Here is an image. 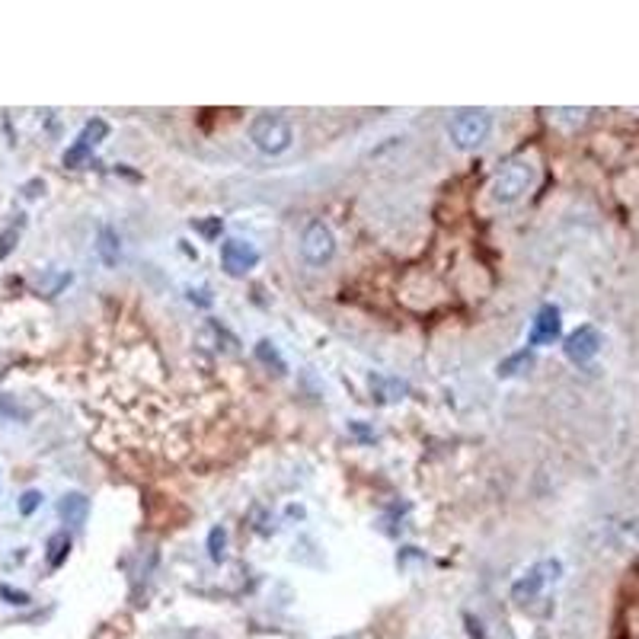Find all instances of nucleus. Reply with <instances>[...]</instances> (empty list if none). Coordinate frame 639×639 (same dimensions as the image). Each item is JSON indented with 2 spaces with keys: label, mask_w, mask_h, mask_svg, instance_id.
Instances as JSON below:
<instances>
[{
  "label": "nucleus",
  "mask_w": 639,
  "mask_h": 639,
  "mask_svg": "<svg viewBox=\"0 0 639 639\" xmlns=\"http://www.w3.org/2000/svg\"><path fill=\"white\" fill-rule=\"evenodd\" d=\"M250 141L269 157H279V153H285L291 147L294 132L288 125V119H281L279 113H260L250 122Z\"/></svg>",
  "instance_id": "nucleus-1"
},
{
  "label": "nucleus",
  "mask_w": 639,
  "mask_h": 639,
  "mask_svg": "<svg viewBox=\"0 0 639 639\" xmlns=\"http://www.w3.org/2000/svg\"><path fill=\"white\" fill-rule=\"evenodd\" d=\"M531 186H534L531 160H512V163H506V167L493 176L489 195H493V202H499V205H515Z\"/></svg>",
  "instance_id": "nucleus-2"
},
{
  "label": "nucleus",
  "mask_w": 639,
  "mask_h": 639,
  "mask_svg": "<svg viewBox=\"0 0 639 639\" xmlns=\"http://www.w3.org/2000/svg\"><path fill=\"white\" fill-rule=\"evenodd\" d=\"M489 119L487 109H460L451 119V141L460 147V151H470V147H479L489 134Z\"/></svg>",
  "instance_id": "nucleus-3"
},
{
  "label": "nucleus",
  "mask_w": 639,
  "mask_h": 639,
  "mask_svg": "<svg viewBox=\"0 0 639 639\" xmlns=\"http://www.w3.org/2000/svg\"><path fill=\"white\" fill-rule=\"evenodd\" d=\"M300 256H304L310 266H327L336 256V237L323 221H310L300 237Z\"/></svg>",
  "instance_id": "nucleus-4"
},
{
  "label": "nucleus",
  "mask_w": 639,
  "mask_h": 639,
  "mask_svg": "<svg viewBox=\"0 0 639 639\" xmlns=\"http://www.w3.org/2000/svg\"><path fill=\"white\" fill-rule=\"evenodd\" d=\"M559 573H563V566H559L556 559H546V563H537V566H531L512 585V601H518V605H527V601H534L546 585H550V582L559 579Z\"/></svg>",
  "instance_id": "nucleus-5"
},
{
  "label": "nucleus",
  "mask_w": 639,
  "mask_h": 639,
  "mask_svg": "<svg viewBox=\"0 0 639 639\" xmlns=\"http://www.w3.org/2000/svg\"><path fill=\"white\" fill-rule=\"evenodd\" d=\"M221 266H224L227 275L240 279V275H247L250 269L260 266V250H256L250 240L231 237L221 243Z\"/></svg>",
  "instance_id": "nucleus-6"
},
{
  "label": "nucleus",
  "mask_w": 639,
  "mask_h": 639,
  "mask_svg": "<svg viewBox=\"0 0 639 639\" xmlns=\"http://www.w3.org/2000/svg\"><path fill=\"white\" fill-rule=\"evenodd\" d=\"M563 352H566V359L575 361V365H588V361L601 352V333L595 327H579L575 333H569Z\"/></svg>",
  "instance_id": "nucleus-7"
},
{
  "label": "nucleus",
  "mask_w": 639,
  "mask_h": 639,
  "mask_svg": "<svg viewBox=\"0 0 639 639\" xmlns=\"http://www.w3.org/2000/svg\"><path fill=\"white\" fill-rule=\"evenodd\" d=\"M556 336H559V310L553 304L540 307L537 317H534V327H531L527 342H531V346H550Z\"/></svg>",
  "instance_id": "nucleus-8"
},
{
  "label": "nucleus",
  "mask_w": 639,
  "mask_h": 639,
  "mask_svg": "<svg viewBox=\"0 0 639 639\" xmlns=\"http://www.w3.org/2000/svg\"><path fill=\"white\" fill-rule=\"evenodd\" d=\"M58 515H61V521H64V525L80 527L84 521H87V515H90V499L84 493H67L64 499L58 502Z\"/></svg>",
  "instance_id": "nucleus-9"
},
{
  "label": "nucleus",
  "mask_w": 639,
  "mask_h": 639,
  "mask_svg": "<svg viewBox=\"0 0 639 639\" xmlns=\"http://www.w3.org/2000/svg\"><path fill=\"white\" fill-rule=\"evenodd\" d=\"M96 250H100L106 266H115V262H119V237H115L113 227H103L100 231V243H96Z\"/></svg>",
  "instance_id": "nucleus-10"
},
{
  "label": "nucleus",
  "mask_w": 639,
  "mask_h": 639,
  "mask_svg": "<svg viewBox=\"0 0 639 639\" xmlns=\"http://www.w3.org/2000/svg\"><path fill=\"white\" fill-rule=\"evenodd\" d=\"M90 151H93V144H90V141L84 138V134H80V138L74 141V144H71V147H67V151H64V167L77 170L80 163H84V160L90 157Z\"/></svg>",
  "instance_id": "nucleus-11"
},
{
  "label": "nucleus",
  "mask_w": 639,
  "mask_h": 639,
  "mask_svg": "<svg viewBox=\"0 0 639 639\" xmlns=\"http://www.w3.org/2000/svg\"><path fill=\"white\" fill-rule=\"evenodd\" d=\"M67 550H71V537H67V534H54V537L48 540V566L58 569L61 563H64Z\"/></svg>",
  "instance_id": "nucleus-12"
},
{
  "label": "nucleus",
  "mask_w": 639,
  "mask_h": 639,
  "mask_svg": "<svg viewBox=\"0 0 639 639\" xmlns=\"http://www.w3.org/2000/svg\"><path fill=\"white\" fill-rule=\"evenodd\" d=\"M256 359H260L262 365H269V368L275 365V371H279V374H285V359H281V355H279V349H275L272 342H266V339H262V342H256Z\"/></svg>",
  "instance_id": "nucleus-13"
},
{
  "label": "nucleus",
  "mask_w": 639,
  "mask_h": 639,
  "mask_svg": "<svg viewBox=\"0 0 639 639\" xmlns=\"http://www.w3.org/2000/svg\"><path fill=\"white\" fill-rule=\"evenodd\" d=\"M531 365V352H515V355H508L506 361H499V378H512V374H518L521 368H527Z\"/></svg>",
  "instance_id": "nucleus-14"
},
{
  "label": "nucleus",
  "mask_w": 639,
  "mask_h": 639,
  "mask_svg": "<svg viewBox=\"0 0 639 639\" xmlns=\"http://www.w3.org/2000/svg\"><path fill=\"white\" fill-rule=\"evenodd\" d=\"M224 544H227L224 527H211V534H208V553H211L214 563H221V556H224Z\"/></svg>",
  "instance_id": "nucleus-15"
},
{
  "label": "nucleus",
  "mask_w": 639,
  "mask_h": 639,
  "mask_svg": "<svg viewBox=\"0 0 639 639\" xmlns=\"http://www.w3.org/2000/svg\"><path fill=\"white\" fill-rule=\"evenodd\" d=\"M16 240H20V227H10V231L0 233V260H7V256L14 253Z\"/></svg>",
  "instance_id": "nucleus-16"
},
{
  "label": "nucleus",
  "mask_w": 639,
  "mask_h": 639,
  "mask_svg": "<svg viewBox=\"0 0 639 639\" xmlns=\"http://www.w3.org/2000/svg\"><path fill=\"white\" fill-rule=\"evenodd\" d=\"M39 506H42V493H39V489H29V493L20 496V515H33Z\"/></svg>",
  "instance_id": "nucleus-17"
},
{
  "label": "nucleus",
  "mask_w": 639,
  "mask_h": 639,
  "mask_svg": "<svg viewBox=\"0 0 639 639\" xmlns=\"http://www.w3.org/2000/svg\"><path fill=\"white\" fill-rule=\"evenodd\" d=\"M0 598L7 601V605H29L26 592H14V588H7V585H0Z\"/></svg>",
  "instance_id": "nucleus-18"
}]
</instances>
